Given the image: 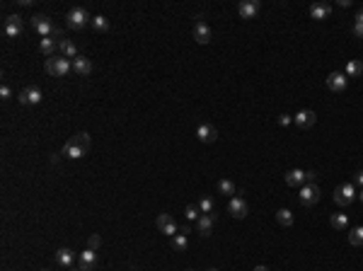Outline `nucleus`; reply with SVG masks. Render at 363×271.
Masks as SVG:
<instances>
[{"label": "nucleus", "mask_w": 363, "mask_h": 271, "mask_svg": "<svg viewBox=\"0 0 363 271\" xmlns=\"http://www.w3.org/2000/svg\"><path fill=\"white\" fill-rule=\"evenodd\" d=\"M90 136L85 134V131H80V134H75L63 145V155H68V157H73V160H77V157H85L87 153H90Z\"/></svg>", "instance_id": "1"}, {"label": "nucleus", "mask_w": 363, "mask_h": 271, "mask_svg": "<svg viewBox=\"0 0 363 271\" xmlns=\"http://www.w3.org/2000/svg\"><path fill=\"white\" fill-rule=\"evenodd\" d=\"M29 22H32V29H37L41 37H58V39L63 37V32H61L46 15H32Z\"/></svg>", "instance_id": "2"}, {"label": "nucleus", "mask_w": 363, "mask_h": 271, "mask_svg": "<svg viewBox=\"0 0 363 271\" xmlns=\"http://www.w3.org/2000/svg\"><path fill=\"white\" fill-rule=\"evenodd\" d=\"M46 73L49 75H54V77H63V75H68L73 70V61L71 58H66V56H51V58H46Z\"/></svg>", "instance_id": "3"}, {"label": "nucleus", "mask_w": 363, "mask_h": 271, "mask_svg": "<svg viewBox=\"0 0 363 271\" xmlns=\"http://www.w3.org/2000/svg\"><path fill=\"white\" fill-rule=\"evenodd\" d=\"M66 19H68V27L71 29H85L87 24H92V15L85 7H73Z\"/></svg>", "instance_id": "4"}, {"label": "nucleus", "mask_w": 363, "mask_h": 271, "mask_svg": "<svg viewBox=\"0 0 363 271\" xmlns=\"http://www.w3.org/2000/svg\"><path fill=\"white\" fill-rule=\"evenodd\" d=\"M356 199V189H354V184H339L337 189H334V201L339 203V206H349V203Z\"/></svg>", "instance_id": "5"}, {"label": "nucleus", "mask_w": 363, "mask_h": 271, "mask_svg": "<svg viewBox=\"0 0 363 271\" xmlns=\"http://www.w3.org/2000/svg\"><path fill=\"white\" fill-rule=\"evenodd\" d=\"M157 230L165 232V235H170V237H174L179 232V228H177V223H174V218L170 213H160L157 215Z\"/></svg>", "instance_id": "6"}, {"label": "nucleus", "mask_w": 363, "mask_h": 271, "mask_svg": "<svg viewBox=\"0 0 363 271\" xmlns=\"http://www.w3.org/2000/svg\"><path fill=\"white\" fill-rule=\"evenodd\" d=\"M320 201V187L317 184H303L300 189V203L303 206H315Z\"/></svg>", "instance_id": "7"}, {"label": "nucleus", "mask_w": 363, "mask_h": 271, "mask_svg": "<svg viewBox=\"0 0 363 271\" xmlns=\"http://www.w3.org/2000/svg\"><path fill=\"white\" fill-rule=\"evenodd\" d=\"M228 213H230L232 218H245V215L249 213V206H247V201H245L242 196H232L230 203H228Z\"/></svg>", "instance_id": "8"}, {"label": "nucleus", "mask_w": 363, "mask_h": 271, "mask_svg": "<svg viewBox=\"0 0 363 271\" xmlns=\"http://www.w3.org/2000/svg\"><path fill=\"white\" fill-rule=\"evenodd\" d=\"M5 37H10V39H15V37H19L22 34V17L19 15H10V17H5Z\"/></svg>", "instance_id": "9"}, {"label": "nucleus", "mask_w": 363, "mask_h": 271, "mask_svg": "<svg viewBox=\"0 0 363 271\" xmlns=\"http://www.w3.org/2000/svg\"><path fill=\"white\" fill-rule=\"evenodd\" d=\"M17 99H19V104H39V102L44 99V95H41L39 87H24V90L17 95Z\"/></svg>", "instance_id": "10"}, {"label": "nucleus", "mask_w": 363, "mask_h": 271, "mask_svg": "<svg viewBox=\"0 0 363 271\" xmlns=\"http://www.w3.org/2000/svg\"><path fill=\"white\" fill-rule=\"evenodd\" d=\"M77 267L82 271H92L97 267V250H85V252H80V257H77Z\"/></svg>", "instance_id": "11"}, {"label": "nucleus", "mask_w": 363, "mask_h": 271, "mask_svg": "<svg viewBox=\"0 0 363 271\" xmlns=\"http://www.w3.org/2000/svg\"><path fill=\"white\" fill-rule=\"evenodd\" d=\"M259 7H262V5H259L257 0H242V2L237 5V12H240L242 19H252V17H257Z\"/></svg>", "instance_id": "12"}, {"label": "nucleus", "mask_w": 363, "mask_h": 271, "mask_svg": "<svg viewBox=\"0 0 363 271\" xmlns=\"http://www.w3.org/2000/svg\"><path fill=\"white\" fill-rule=\"evenodd\" d=\"M346 85H349V77H346L344 73H329V77H327V87H329L332 92H344Z\"/></svg>", "instance_id": "13"}, {"label": "nucleus", "mask_w": 363, "mask_h": 271, "mask_svg": "<svg viewBox=\"0 0 363 271\" xmlns=\"http://www.w3.org/2000/svg\"><path fill=\"white\" fill-rule=\"evenodd\" d=\"M293 121H295V126H298V129H312V126H315V121H317V116H315V112L303 109V112H298V114L293 116Z\"/></svg>", "instance_id": "14"}, {"label": "nucleus", "mask_w": 363, "mask_h": 271, "mask_svg": "<svg viewBox=\"0 0 363 271\" xmlns=\"http://www.w3.org/2000/svg\"><path fill=\"white\" fill-rule=\"evenodd\" d=\"M213 220H216V213H204L199 220H196V232L199 235H211V230H213Z\"/></svg>", "instance_id": "15"}, {"label": "nucleus", "mask_w": 363, "mask_h": 271, "mask_svg": "<svg viewBox=\"0 0 363 271\" xmlns=\"http://www.w3.org/2000/svg\"><path fill=\"white\" fill-rule=\"evenodd\" d=\"M58 41H61V39H54V37H41V39H39V51H41L44 56H49V58H51V56L58 51Z\"/></svg>", "instance_id": "16"}, {"label": "nucleus", "mask_w": 363, "mask_h": 271, "mask_svg": "<svg viewBox=\"0 0 363 271\" xmlns=\"http://www.w3.org/2000/svg\"><path fill=\"white\" fill-rule=\"evenodd\" d=\"M332 15V5L329 2H312L310 7V17L312 19H327Z\"/></svg>", "instance_id": "17"}, {"label": "nucleus", "mask_w": 363, "mask_h": 271, "mask_svg": "<svg viewBox=\"0 0 363 271\" xmlns=\"http://www.w3.org/2000/svg\"><path fill=\"white\" fill-rule=\"evenodd\" d=\"M194 39H196L199 44H209V41H211V27L199 19V22L194 24Z\"/></svg>", "instance_id": "18"}, {"label": "nucleus", "mask_w": 363, "mask_h": 271, "mask_svg": "<svg viewBox=\"0 0 363 271\" xmlns=\"http://www.w3.org/2000/svg\"><path fill=\"white\" fill-rule=\"evenodd\" d=\"M196 136H199L201 143H213L218 138V131H216V126H211V124H201L196 129Z\"/></svg>", "instance_id": "19"}, {"label": "nucleus", "mask_w": 363, "mask_h": 271, "mask_svg": "<svg viewBox=\"0 0 363 271\" xmlns=\"http://www.w3.org/2000/svg\"><path fill=\"white\" fill-rule=\"evenodd\" d=\"M73 70L77 73V75H90L92 73V61L90 58H85V56H77V58H73Z\"/></svg>", "instance_id": "20"}, {"label": "nucleus", "mask_w": 363, "mask_h": 271, "mask_svg": "<svg viewBox=\"0 0 363 271\" xmlns=\"http://www.w3.org/2000/svg\"><path fill=\"white\" fill-rule=\"evenodd\" d=\"M56 262H58V267L73 269V262H75V257H73V252L68 250V247H61V250L56 252Z\"/></svg>", "instance_id": "21"}, {"label": "nucleus", "mask_w": 363, "mask_h": 271, "mask_svg": "<svg viewBox=\"0 0 363 271\" xmlns=\"http://www.w3.org/2000/svg\"><path fill=\"white\" fill-rule=\"evenodd\" d=\"M286 184L288 187H303L305 184V172L303 170H288L286 172Z\"/></svg>", "instance_id": "22"}, {"label": "nucleus", "mask_w": 363, "mask_h": 271, "mask_svg": "<svg viewBox=\"0 0 363 271\" xmlns=\"http://www.w3.org/2000/svg\"><path fill=\"white\" fill-rule=\"evenodd\" d=\"M58 51H61V56H66V58H77V46L68 41V39H61L58 41Z\"/></svg>", "instance_id": "23"}, {"label": "nucleus", "mask_w": 363, "mask_h": 271, "mask_svg": "<svg viewBox=\"0 0 363 271\" xmlns=\"http://www.w3.org/2000/svg\"><path fill=\"white\" fill-rule=\"evenodd\" d=\"M332 228L334 230H346L349 228V215H344V213H332Z\"/></svg>", "instance_id": "24"}, {"label": "nucleus", "mask_w": 363, "mask_h": 271, "mask_svg": "<svg viewBox=\"0 0 363 271\" xmlns=\"http://www.w3.org/2000/svg\"><path fill=\"white\" fill-rule=\"evenodd\" d=\"M92 29H95V32H99V34L109 32V19H107V17H102V15H95V17H92Z\"/></svg>", "instance_id": "25"}, {"label": "nucleus", "mask_w": 363, "mask_h": 271, "mask_svg": "<svg viewBox=\"0 0 363 271\" xmlns=\"http://www.w3.org/2000/svg\"><path fill=\"white\" fill-rule=\"evenodd\" d=\"M276 220H279L284 228H290V225H293V213H290L288 208H279V211H276Z\"/></svg>", "instance_id": "26"}, {"label": "nucleus", "mask_w": 363, "mask_h": 271, "mask_svg": "<svg viewBox=\"0 0 363 271\" xmlns=\"http://www.w3.org/2000/svg\"><path fill=\"white\" fill-rule=\"evenodd\" d=\"M218 192L232 199V196H235V184H232L230 179H220V182H218Z\"/></svg>", "instance_id": "27"}, {"label": "nucleus", "mask_w": 363, "mask_h": 271, "mask_svg": "<svg viewBox=\"0 0 363 271\" xmlns=\"http://www.w3.org/2000/svg\"><path fill=\"white\" fill-rule=\"evenodd\" d=\"M361 73H363L361 61H349V63H346V77H359Z\"/></svg>", "instance_id": "28"}, {"label": "nucleus", "mask_w": 363, "mask_h": 271, "mask_svg": "<svg viewBox=\"0 0 363 271\" xmlns=\"http://www.w3.org/2000/svg\"><path fill=\"white\" fill-rule=\"evenodd\" d=\"M187 245H189V240H187V235H182V232H177V235L172 237V247H174L177 252H184V250H187Z\"/></svg>", "instance_id": "29"}, {"label": "nucleus", "mask_w": 363, "mask_h": 271, "mask_svg": "<svg viewBox=\"0 0 363 271\" xmlns=\"http://www.w3.org/2000/svg\"><path fill=\"white\" fill-rule=\"evenodd\" d=\"M349 242H351L354 247H361L363 245V228H354V230L349 232Z\"/></svg>", "instance_id": "30"}, {"label": "nucleus", "mask_w": 363, "mask_h": 271, "mask_svg": "<svg viewBox=\"0 0 363 271\" xmlns=\"http://www.w3.org/2000/svg\"><path fill=\"white\" fill-rule=\"evenodd\" d=\"M199 211H201V213H213V199H211V196H204V199L199 201Z\"/></svg>", "instance_id": "31"}, {"label": "nucleus", "mask_w": 363, "mask_h": 271, "mask_svg": "<svg viewBox=\"0 0 363 271\" xmlns=\"http://www.w3.org/2000/svg\"><path fill=\"white\" fill-rule=\"evenodd\" d=\"M184 213H187V220H199V218L204 215V213L199 211V206H187Z\"/></svg>", "instance_id": "32"}, {"label": "nucleus", "mask_w": 363, "mask_h": 271, "mask_svg": "<svg viewBox=\"0 0 363 271\" xmlns=\"http://www.w3.org/2000/svg\"><path fill=\"white\" fill-rule=\"evenodd\" d=\"M99 245H102V237H99V235H90V237H87V247H90V250H97Z\"/></svg>", "instance_id": "33"}, {"label": "nucleus", "mask_w": 363, "mask_h": 271, "mask_svg": "<svg viewBox=\"0 0 363 271\" xmlns=\"http://www.w3.org/2000/svg\"><path fill=\"white\" fill-rule=\"evenodd\" d=\"M12 97V90H10V85H2L0 87V99H10Z\"/></svg>", "instance_id": "34"}, {"label": "nucleus", "mask_w": 363, "mask_h": 271, "mask_svg": "<svg viewBox=\"0 0 363 271\" xmlns=\"http://www.w3.org/2000/svg\"><path fill=\"white\" fill-rule=\"evenodd\" d=\"M315 182H317V172H315V170L305 172V184H315Z\"/></svg>", "instance_id": "35"}, {"label": "nucleus", "mask_w": 363, "mask_h": 271, "mask_svg": "<svg viewBox=\"0 0 363 271\" xmlns=\"http://www.w3.org/2000/svg\"><path fill=\"white\" fill-rule=\"evenodd\" d=\"M279 124H281V126H288V124H293V116H288V114H281V116H279Z\"/></svg>", "instance_id": "36"}, {"label": "nucleus", "mask_w": 363, "mask_h": 271, "mask_svg": "<svg viewBox=\"0 0 363 271\" xmlns=\"http://www.w3.org/2000/svg\"><path fill=\"white\" fill-rule=\"evenodd\" d=\"M354 37H356V39H363V24H354Z\"/></svg>", "instance_id": "37"}, {"label": "nucleus", "mask_w": 363, "mask_h": 271, "mask_svg": "<svg viewBox=\"0 0 363 271\" xmlns=\"http://www.w3.org/2000/svg\"><path fill=\"white\" fill-rule=\"evenodd\" d=\"M354 182H356L359 187H363V170H361V172H356V177H354Z\"/></svg>", "instance_id": "38"}, {"label": "nucleus", "mask_w": 363, "mask_h": 271, "mask_svg": "<svg viewBox=\"0 0 363 271\" xmlns=\"http://www.w3.org/2000/svg\"><path fill=\"white\" fill-rule=\"evenodd\" d=\"M337 5H339V7H349V5H351V0H339Z\"/></svg>", "instance_id": "39"}, {"label": "nucleus", "mask_w": 363, "mask_h": 271, "mask_svg": "<svg viewBox=\"0 0 363 271\" xmlns=\"http://www.w3.org/2000/svg\"><path fill=\"white\" fill-rule=\"evenodd\" d=\"M356 24H363V10H359V15H356Z\"/></svg>", "instance_id": "40"}, {"label": "nucleus", "mask_w": 363, "mask_h": 271, "mask_svg": "<svg viewBox=\"0 0 363 271\" xmlns=\"http://www.w3.org/2000/svg\"><path fill=\"white\" fill-rule=\"evenodd\" d=\"M254 271H269L267 267H254Z\"/></svg>", "instance_id": "41"}, {"label": "nucleus", "mask_w": 363, "mask_h": 271, "mask_svg": "<svg viewBox=\"0 0 363 271\" xmlns=\"http://www.w3.org/2000/svg\"><path fill=\"white\" fill-rule=\"evenodd\" d=\"M359 199H361V201H363V189H361V194H359Z\"/></svg>", "instance_id": "42"}, {"label": "nucleus", "mask_w": 363, "mask_h": 271, "mask_svg": "<svg viewBox=\"0 0 363 271\" xmlns=\"http://www.w3.org/2000/svg\"><path fill=\"white\" fill-rule=\"evenodd\" d=\"M71 271H82V269H80V267H77V269H71Z\"/></svg>", "instance_id": "43"}, {"label": "nucleus", "mask_w": 363, "mask_h": 271, "mask_svg": "<svg viewBox=\"0 0 363 271\" xmlns=\"http://www.w3.org/2000/svg\"><path fill=\"white\" fill-rule=\"evenodd\" d=\"M41 271H49V269H41Z\"/></svg>", "instance_id": "44"}, {"label": "nucleus", "mask_w": 363, "mask_h": 271, "mask_svg": "<svg viewBox=\"0 0 363 271\" xmlns=\"http://www.w3.org/2000/svg\"><path fill=\"white\" fill-rule=\"evenodd\" d=\"M187 271H194V269H187Z\"/></svg>", "instance_id": "45"}]
</instances>
